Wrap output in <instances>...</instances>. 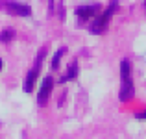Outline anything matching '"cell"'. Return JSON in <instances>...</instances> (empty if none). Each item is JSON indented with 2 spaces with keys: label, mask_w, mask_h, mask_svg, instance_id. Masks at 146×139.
<instances>
[{
  "label": "cell",
  "mask_w": 146,
  "mask_h": 139,
  "mask_svg": "<svg viewBox=\"0 0 146 139\" xmlns=\"http://www.w3.org/2000/svg\"><path fill=\"white\" fill-rule=\"evenodd\" d=\"M120 93L118 98L120 102H128L133 98L135 95V87H133V80H131V63L129 59H122L120 61Z\"/></svg>",
  "instance_id": "6da1fadb"
},
{
  "label": "cell",
  "mask_w": 146,
  "mask_h": 139,
  "mask_svg": "<svg viewBox=\"0 0 146 139\" xmlns=\"http://www.w3.org/2000/svg\"><path fill=\"white\" fill-rule=\"evenodd\" d=\"M117 11V0H113V2L109 4V7H107L106 11H104L102 15H98V17H94V21L91 22V33H94V35H98V33H104L107 28V24H109L111 17H113V13Z\"/></svg>",
  "instance_id": "7a4b0ae2"
},
{
  "label": "cell",
  "mask_w": 146,
  "mask_h": 139,
  "mask_svg": "<svg viewBox=\"0 0 146 139\" xmlns=\"http://www.w3.org/2000/svg\"><path fill=\"white\" fill-rule=\"evenodd\" d=\"M44 54H46V48H43L39 54H37V59H35V65L33 69H30V72L26 74V80H24V93H32L33 87H35V82L39 78V72H41V65H43V59H44Z\"/></svg>",
  "instance_id": "3957f363"
},
{
  "label": "cell",
  "mask_w": 146,
  "mask_h": 139,
  "mask_svg": "<svg viewBox=\"0 0 146 139\" xmlns=\"http://www.w3.org/2000/svg\"><path fill=\"white\" fill-rule=\"evenodd\" d=\"M0 9H4L9 15H15V17H30L32 15V7L28 4L15 2V0H4V2H0Z\"/></svg>",
  "instance_id": "277c9868"
},
{
  "label": "cell",
  "mask_w": 146,
  "mask_h": 139,
  "mask_svg": "<svg viewBox=\"0 0 146 139\" xmlns=\"http://www.w3.org/2000/svg\"><path fill=\"white\" fill-rule=\"evenodd\" d=\"M52 89H54V80H52V76H46V78L43 80L39 95H37V104H39V106H44V104L48 102L50 95H52Z\"/></svg>",
  "instance_id": "5b68a950"
},
{
  "label": "cell",
  "mask_w": 146,
  "mask_h": 139,
  "mask_svg": "<svg viewBox=\"0 0 146 139\" xmlns=\"http://www.w3.org/2000/svg\"><path fill=\"white\" fill-rule=\"evenodd\" d=\"M100 11V4H87V6H80L76 7V15H78L80 21H89L94 19Z\"/></svg>",
  "instance_id": "8992f818"
},
{
  "label": "cell",
  "mask_w": 146,
  "mask_h": 139,
  "mask_svg": "<svg viewBox=\"0 0 146 139\" xmlns=\"http://www.w3.org/2000/svg\"><path fill=\"white\" fill-rule=\"evenodd\" d=\"M76 76H78V63H76V61H72V63L68 65L67 72L63 74V78H61L59 82H61V84H65V82H72V80H76Z\"/></svg>",
  "instance_id": "52a82bcc"
},
{
  "label": "cell",
  "mask_w": 146,
  "mask_h": 139,
  "mask_svg": "<svg viewBox=\"0 0 146 139\" xmlns=\"http://www.w3.org/2000/svg\"><path fill=\"white\" fill-rule=\"evenodd\" d=\"M65 52H67V48H65V46H61V48L56 52V56H54V59H52V69H54V71H56V69H59V61H61V57L65 56Z\"/></svg>",
  "instance_id": "ba28073f"
},
{
  "label": "cell",
  "mask_w": 146,
  "mask_h": 139,
  "mask_svg": "<svg viewBox=\"0 0 146 139\" xmlns=\"http://www.w3.org/2000/svg\"><path fill=\"white\" fill-rule=\"evenodd\" d=\"M13 37H15V32L11 28H6L4 32H0V43H9Z\"/></svg>",
  "instance_id": "9c48e42d"
},
{
  "label": "cell",
  "mask_w": 146,
  "mask_h": 139,
  "mask_svg": "<svg viewBox=\"0 0 146 139\" xmlns=\"http://www.w3.org/2000/svg\"><path fill=\"white\" fill-rule=\"evenodd\" d=\"M135 117H137V119H146V111H141V113H137Z\"/></svg>",
  "instance_id": "30bf717a"
},
{
  "label": "cell",
  "mask_w": 146,
  "mask_h": 139,
  "mask_svg": "<svg viewBox=\"0 0 146 139\" xmlns=\"http://www.w3.org/2000/svg\"><path fill=\"white\" fill-rule=\"evenodd\" d=\"M2 65H4V61H2V59H0V71H2Z\"/></svg>",
  "instance_id": "8fae6325"
},
{
  "label": "cell",
  "mask_w": 146,
  "mask_h": 139,
  "mask_svg": "<svg viewBox=\"0 0 146 139\" xmlns=\"http://www.w3.org/2000/svg\"><path fill=\"white\" fill-rule=\"evenodd\" d=\"M144 6H146V0H144Z\"/></svg>",
  "instance_id": "7c38bea8"
}]
</instances>
